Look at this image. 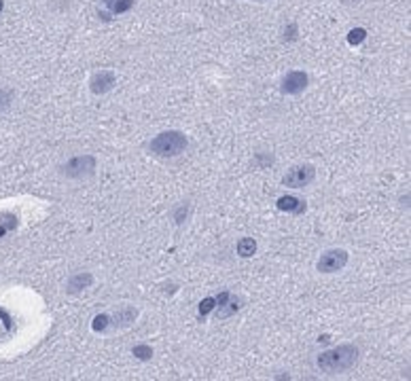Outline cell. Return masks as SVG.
<instances>
[{
  "label": "cell",
  "mask_w": 411,
  "mask_h": 381,
  "mask_svg": "<svg viewBox=\"0 0 411 381\" xmlns=\"http://www.w3.org/2000/svg\"><path fill=\"white\" fill-rule=\"evenodd\" d=\"M214 307H217V298H212V296L203 298V301L199 303V320H206V316H208Z\"/></svg>",
  "instance_id": "9a60e30c"
},
{
  "label": "cell",
  "mask_w": 411,
  "mask_h": 381,
  "mask_svg": "<svg viewBox=\"0 0 411 381\" xmlns=\"http://www.w3.org/2000/svg\"><path fill=\"white\" fill-rule=\"evenodd\" d=\"M242 303H244V298H240V296H227L225 298V303H221L219 305V310H217V318H229V316H233L235 312H240L242 310Z\"/></svg>",
  "instance_id": "ba28073f"
},
{
  "label": "cell",
  "mask_w": 411,
  "mask_h": 381,
  "mask_svg": "<svg viewBox=\"0 0 411 381\" xmlns=\"http://www.w3.org/2000/svg\"><path fill=\"white\" fill-rule=\"evenodd\" d=\"M133 356L140 358V360H151L153 358V349L149 345H136V347H133Z\"/></svg>",
  "instance_id": "ac0fdd59"
},
{
  "label": "cell",
  "mask_w": 411,
  "mask_h": 381,
  "mask_svg": "<svg viewBox=\"0 0 411 381\" xmlns=\"http://www.w3.org/2000/svg\"><path fill=\"white\" fill-rule=\"evenodd\" d=\"M189 218V212H187V203H182L180 208L174 212V220H176V224H182L184 220Z\"/></svg>",
  "instance_id": "ffe728a7"
},
{
  "label": "cell",
  "mask_w": 411,
  "mask_h": 381,
  "mask_svg": "<svg viewBox=\"0 0 411 381\" xmlns=\"http://www.w3.org/2000/svg\"><path fill=\"white\" fill-rule=\"evenodd\" d=\"M115 83H117V79H115V72L112 70H98L89 81V89H91V94H96V96H104L115 87Z\"/></svg>",
  "instance_id": "52a82bcc"
},
{
  "label": "cell",
  "mask_w": 411,
  "mask_h": 381,
  "mask_svg": "<svg viewBox=\"0 0 411 381\" xmlns=\"http://www.w3.org/2000/svg\"><path fill=\"white\" fill-rule=\"evenodd\" d=\"M3 9H5V3H3V0H0V13H3Z\"/></svg>",
  "instance_id": "7402d4cb"
},
{
  "label": "cell",
  "mask_w": 411,
  "mask_h": 381,
  "mask_svg": "<svg viewBox=\"0 0 411 381\" xmlns=\"http://www.w3.org/2000/svg\"><path fill=\"white\" fill-rule=\"evenodd\" d=\"M365 38H367V30L365 28H354V30H350V34H348V43H350L352 47H356V45H361Z\"/></svg>",
  "instance_id": "7c38bea8"
},
{
  "label": "cell",
  "mask_w": 411,
  "mask_h": 381,
  "mask_svg": "<svg viewBox=\"0 0 411 381\" xmlns=\"http://www.w3.org/2000/svg\"><path fill=\"white\" fill-rule=\"evenodd\" d=\"M282 34H284V36H282L284 43H295V40H297V34H299V28H297L295 22H291L289 26L284 28V32H282Z\"/></svg>",
  "instance_id": "e0dca14e"
},
{
  "label": "cell",
  "mask_w": 411,
  "mask_h": 381,
  "mask_svg": "<svg viewBox=\"0 0 411 381\" xmlns=\"http://www.w3.org/2000/svg\"><path fill=\"white\" fill-rule=\"evenodd\" d=\"M307 83H310V77L305 74L303 70H293L289 74H284L282 79V91L289 96H299L301 91H305Z\"/></svg>",
  "instance_id": "8992f818"
},
{
  "label": "cell",
  "mask_w": 411,
  "mask_h": 381,
  "mask_svg": "<svg viewBox=\"0 0 411 381\" xmlns=\"http://www.w3.org/2000/svg\"><path fill=\"white\" fill-rule=\"evenodd\" d=\"M348 265V252L344 248H333L322 252V256L316 263V269L320 273H337Z\"/></svg>",
  "instance_id": "5b68a950"
},
{
  "label": "cell",
  "mask_w": 411,
  "mask_h": 381,
  "mask_svg": "<svg viewBox=\"0 0 411 381\" xmlns=\"http://www.w3.org/2000/svg\"><path fill=\"white\" fill-rule=\"evenodd\" d=\"M108 326H110V316H108V314H100V316H96V318H94V324H91V328H94L96 333L106 331Z\"/></svg>",
  "instance_id": "2e32d148"
},
{
  "label": "cell",
  "mask_w": 411,
  "mask_h": 381,
  "mask_svg": "<svg viewBox=\"0 0 411 381\" xmlns=\"http://www.w3.org/2000/svg\"><path fill=\"white\" fill-rule=\"evenodd\" d=\"M316 178V168L310 166V163H303V166H295L282 176V184L289 189H305L310 187Z\"/></svg>",
  "instance_id": "277c9868"
},
{
  "label": "cell",
  "mask_w": 411,
  "mask_h": 381,
  "mask_svg": "<svg viewBox=\"0 0 411 381\" xmlns=\"http://www.w3.org/2000/svg\"><path fill=\"white\" fill-rule=\"evenodd\" d=\"M278 208L284 210V212L299 214V212L305 210V201H303V199H297V197H291V195H284V197L278 199Z\"/></svg>",
  "instance_id": "30bf717a"
},
{
  "label": "cell",
  "mask_w": 411,
  "mask_h": 381,
  "mask_svg": "<svg viewBox=\"0 0 411 381\" xmlns=\"http://www.w3.org/2000/svg\"><path fill=\"white\" fill-rule=\"evenodd\" d=\"M131 7H133V0H115V3H112L110 13H115V15H123V13H127Z\"/></svg>",
  "instance_id": "5bb4252c"
},
{
  "label": "cell",
  "mask_w": 411,
  "mask_h": 381,
  "mask_svg": "<svg viewBox=\"0 0 411 381\" xmlns=\"http://www.w3.org/2000/svg\"><path fill=\"white\" fill-rule=\"evenodd\" d=\"M102 3H104L108 9H112V3H115V0H102Z\"/></svg>",
  "instance_id": "44dd1931"
},
{
  "label": "cell",
  "mask_w": 411,
  "mask_h": 381,
  "mask_svg": "<svg viewBox=\"0 0 411 381\" xmlns=\"http://www.w3.org/2000/svg\"><path fill=\"white\" fill-rule=\"evenodd\" d=\"M133 318H138V310H133V307H125V310H121L115 320H121V324H129L133 322Z\"/></svg>",
  "instance_id": "4fadbf2b"
},
{
  "label": "cell",
  "mask_w": 411,
  "mask_h": 381,
  "mask_svg": "<svg viewBox=\"0 0 411 381\" xmlns=\"http://www.w3.org/2000/svg\"><path fill=\"white\" fill-rule=\"evenodd\" d=\"M187 136L182 131L170 129V131H161L159 136H155L149 142V150L157 157H178L180 153L187 148Z\"/></svg>",
  "instance_id": "7a4b0ae2"
},
{
  "label": "cell",
  "mask_w": 411,
  "mask_h": 381,
  "mask_svg": "<svg viewBox=\"0 0 411 381\" xmlns=\"http://www.w3.org/2000/svg\"><path fill=\"white\" fill-rule=\"evenodd\" d=\"M256 252V242L252 238H244L238 242V254L244 256V259H248V256H252Z\"/></svg>",
  "instance_id": "8fae6325"
},
{
  "label": "cell",
  "mask_w": 411,
  "mask_h": 381,
  "mask_svg": "<svg viewBox=\"0 0 411 381\" xmlns=\"http://www.w3.org/2000/svg\"><path fill=\"white\" fill-rule=\"evenodd\" d=\"M11 102H13V94L9 89H3L0 87V110H5L11 106Z\"/></svg>",
  "instance_id": "d6986e66"
},
{
  "label": "cell",
  "mask_w": 411,
  "mask_h": 381,
  "mask_svg": "<svg viewBox=\"0 0 411 381\" xmlns=\"http://www.w3.org/2000/svg\"><path fill=\"white\" fill-rule=\"evenodd\" d=\"M358 360V349L356 345L352 343H341L333 349H326V352L318 354L316 358V364L318 368L322 370L326 375H339V373H346L350 370Z\"/></svg>",
  "instance_id": "6da1fadb"
},
{
  "label": "cell",
  "mask_w": 411,
  "mask_h": 381,
  "mask_svg": "<svg viewBox=\"0 0 411 381\" xmlns=\"http://www.w3.org/2000/svg\"><path fill=\"white\" fill-rule=\"evenodd\" d=\"M96 172V157L91 155H79L68 159L64 166H59V174L68 180H85Z\"/></svg>",
  "instance_id": "3957f363"
},
{
  "label": "cell",
  "mask_w": 411,
  "mask_h": 381,
  "mask_svg": "<svg viewBox=\"0 0 411 381\" xmlns=\"http://www.w3.org/2000/svg\"><path fill=\"white\" fill-rule=\"evenodd\" d=\"M91 282H94V275H91V273H77V275H73L68 280V292L77 294V292L83 290V288H87Z\"/></svg>",
  "instance_id": "9c48e42d"
}]
</instances>
